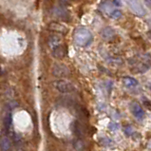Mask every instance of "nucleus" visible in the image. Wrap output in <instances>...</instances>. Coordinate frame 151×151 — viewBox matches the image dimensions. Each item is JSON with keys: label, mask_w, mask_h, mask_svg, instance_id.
<instances>
[{"label": "nucleus", "mask_w": 151, "mask_h": 151, "mask_svg": "<svg viewBox=\"0 0 151 151\" xmlns=\"http://www.w3.org/2000/svg\"><path fill=\"white\" fill-rule=\"evenodd\" d=\"M92 34L89 31L85 28H79L75 31L74 33V41L79 46H88L92 42Z\"/></svg>", "instance_id": "nucleus-1"}, {"label": "nucleus", "mask_w": 151, "mask_h": 151, "mask_svg": "<svg viewBox=\"0 0 151 151\" xmlns=\"http://www.w3.org/2000/svg\"><path fill=\"white\" fill-rule=\"evenodd\" d=\"M52 87L61 93H71L75 90V87L70 82L64 79H57L52 82Z\"/></svg>", "instance_id": "nucleus-2"}, {"label": "nucleus", "mask_w": 151, "mask_h": 151, "mask_svg": "<svg viewBox=\"0 0 151 151\" xmlns=\"http://www.w3.org/2000/svg\"><path fill=\"white\" fill-rule=\"evenodd\" d=\"M52 75L57 78H66L70 75V70L67 65L55 64L52 68Z\"/></svg>", "instance_id": "nucleus-3"}, {"label": "nucleus", "mask_w": 151, "mask_h": 151, "mask_svg": "<svg viewBox=\"0 0 151 151\" xmlns=\"http://www.w3.org/2000/svg\"><path fill=\"white\" fill-rule=\"evenodd\" d=\"M47 44H48L50 50H52L56 48V47L64 44V37L61 33L51 34V35L48 37V39H47Z\"/></svg>", "instance_id": "nucleus-4"}, {"label": "nucleus", "mask_w": 151, "mask_h": 151, "mask_svg": "<svg viewBox=\"0 0 151 151\" xmlns=\"http://www.w3.org/2000/svg\"><path fill=\"white\" fill-rule=\"evenodd\" d=\"M128 7L130 8V10L138 15H144L145 14V8L141 5L139 0H127Z\"/></svg>", "instance_id": "nucleus-5"}, {"label": "nucleus", "mask_w": 151, "mask_h": 151, "mask_svg": "<svg viewBox=\"0 0 151 151\" xmlns=\"http://www.w3.org/2000/svg\"><path fill=\"white\" fill-rule=\"evenodd\" d=\"M51 55H52L53 58L58 59V60L65 58L67 55V47L64 44L56 47V48L51 50Z\"/></svg>", "instance_id": "nucleus-6"}, {"label": "nucleus", "mask_w": 151, "mask_h": 151, "mask_svg": "<svg viewBox=\"0 0 151 151\" xmlns=\"http://www.w3.org/2000/svg\"><path fill=\"white\" fill-rule=\"evenodd\" d=\"M48 29L50 31H52L56 33H65L68 32V29L65 25H63L62 23H59V22H50L49 25H48Z\"/></svg>", "instance_id": "nucleus-7"}, {"label": "nucleus", "mask_w": 151, "mask_h": 151, "mask_svg": "<svg viewBox=\"0 0 151 151\" xmlns=\"http://www.w3.org/2000/svg\"><path fill=\"white\" fill-rule=\"evenodd\" d=\"M130 109H131L132 114L134 115L137 119L142 120L145 117V111H144V109H142V106L138 103H135V102L132 103L131 106H130Z\"/></svg>", "instance_id": "nucleus-8"}, {"label": "nucleus", "mask_w": 151, "mask_h": 151, "mask_svg": "<svg viewBox=\"0 0 151 151\" xmlns=\"http://www.w3.org/2000/svg\"><path fill=\"white\" fill-rule=\"evenodd\" d=\"M12 146V142L8 136H3L0 140V148L2 151H8Z\"/></svg>", "instance_id": "nucleus-9"}, {"label": "nucleus", "mask_w": 151, "mask_h": 151, "mask_svg": "<svg viewBox=\"0 0 151 151\" xmlns=\"http://www.w3.org/2000/svg\"><path fill=\"white\" fill-rule=\"evenodd\" d=\"M101 34H102V37L104 38V39L109 40L115 35V32L113 31V29H111L110 27H106L103 29Z\"/></svg>", "instance_id": "nucleus-10"}, {"label": "nucleus", "mask_w": 151, "mask_h": 151, "mask_svg": "<svg viewBox=\"0 0 151 151\" xmlns=\"http://www.w3.org/2000/svg\"><path fill=\"white\" fill-rule=\"evenodd\" d=\"M123 82L124 86L127 88H135L138 86V81L133 78V77H124Z\"/></svg>", "instance_id": "nucleus-11"}, {"label": "nucleus", "mask_w": 151, "mask_h": 151, "mask_svg": "<svg viewBox=\"0 0 151 151\" xmlns=\"http://www.w3.org/2000/svg\"><path fill=\"white\" fill-rule=\"evenodd\" d=\"M54 15L60 19H67L68 17V12L63 10V9H56V10L54 11Z\"/></svg>", "instance_id": "nucleus-12"}, {"label": "nucleus", "mask_w": 151, "mask_h": 151, "mask_svg": "<svg viewBox=\"0 0 151 151\" xmlns=\"http://www.w3.org/2000/svg\"><path fill=\"white\" fill-rule=\"evenodd\" d=\"M100 144L103 145V146H106V147H110L114 145L113 141L109 139V138H102L100 140Z\"/></svg>", "instance_id": "nucleus-13"}, {"label": "nucleus", "mask_w": 151, "mask_h": 151, "mask_svg": "<svg viewBox=\"0 0 151 151\" xmlns=\"http://www.w3.org/2000/svg\"><path fill=\"white\" fill-rule=\"evenodd\" d=\"M121 16H122V12L119 11V10L112 11L111 14H110V17H111V18H113V19H119Z\"/></svg>", "instance_id": "nucleus-14"}, {"label": "nucleus", "mask_w": 151, "mask_h": 151, "mask_svg": "<svg viewBox=\"0 0 151 151\" xmlns=\"http://www.w3.org/2000/svg\"><path fill=\"white\" fill-rule=\"evenodd\" d=\"M124 133H126V135H127V136H131V135H132V133H133V129H132L131 127L127 126V127H124Z\"/></svg>", "instance_id": "nucleus-15"}, {"label": "nucleus", "mask_w": 151, "mask_h": 151, "mask_svg": "<svg viewBox=\"0 0 151 151\" xmlns=\"http://www.w3.org/2000/svg\"><path fill=\"white\" fill-rule=\"evenodd\" d=\"M109 129L110 130H117V129H119V124L117 123H111L109 124Z\"/></svg>", "instance_id": "nucleus-16"}, {"label": "nucleus", "mask_w": 151, "mask_h": 151, "mask_svg": "<svg viewBox=\"0 0 151 151\" xmlns=\"http://www.w3.org/2000/svg\"><path fill=\"white\" fill-rule=\"evenodd\" d=\"M113 4L115 6H121V5H122V3H121L120 0H113Z\"/></svg>", "instance_id": "nucleus-17"}, {"label": "nucleus", "mask_w": 151, "mask_h": 151, "mask_svg": "<svg viewBox=\"0 0 151 151\" xmlns=\"http://www.w3.org/2000/svg\"><path fill=\"white\" fill-rule=\"evenodd\" d=\"M145 2L151 8V0H145Z\"/></svg>", "instance_id": "nucleus-18"}, {"label": "nucleus", "mask_w": 151, "mask_h": 151, "mask_svg": "<svg viewBox=\"0 0 151 151\" xmlns=\"http://www.w3.org/2000/svg\"><path fill=\"white\" fill-rule=\"evenodd\" d=\"M62 1H64L65 3H67V2H68V1H71V0H62Z\"/></svg>", "instance_id": "nucleus-19"}, {"label": "nucleus", "mask_w": 151, "mask_h": 151, "mask_svg": "<svg viewBox=\"0 0 151 151\" xmlns=\"http://www.w3.org/2000/svg\"><path fill=\"white\" fill-rule=\"evenodd\" d=\"M19 151H22V150H19Z\"/></svg>", "instance_id": "nucleus-20"}, {"label": "nucleus", "mask_w": 151, "mask_h": 151, "mask_svg": "<svg viewBox=\"0 0 151 151\" xmlns=\"http://www.w3.org/2000/svg\"><path fill=\"white\" fill-rule=\"evenodd\" d=\"M150 36H151V35H150Z\"/></svg>", "instance_id": "nucleus-21"}]
</instances>
